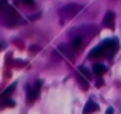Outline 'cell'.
Returning <instances> with one entry per match:
<instances>
[{"label": "cell", "mask_w": 121, "mask_h": 114, "mask_svg": "<svg viewBox=\"0 0 121 114\" xmlns=\"http://www.w3.org/2000/svg\"><path fill=\"white\" fill-rule=\"evenodd\" d=\"M81 42H83L81 37H75V39L71 42V49H74V51L80 49V48H81Z\"/></svg>", "instance_id": "9c48e42d"}, {"label": "cell", "mask_w": 121, "mask_h": 114, "mask_svg": "<svg viewBox=\"0 0 121 114\" xmlns=\"http://www.w3.org/2000/svg\"><path fill=\"white\" fill-rule=\"evenodd\" d=\"M3 12H5V20H6V25L8 26H14L15 23H17V11H15L12 6H5L3 8Z\"/></svg>", "instance_id": "7a4b0ae2"}, {"label": "cell", "mask_w": 121, "mask_h": 114, "mask_svg": "<svg viewBox=\"0 0 121 114\" xmlns=\"http://www.w3.org/2000/svg\"><path fill=\"white\" fill-rule=\"evenodd\" d=\"M3 103H5V106H8V108H14L15 106V102L12 99H3Z\"/></svg>", "instance_id": "7c38bea8"}, {"label": "cell", "mask_w": 121, "mask_h": 114, "mask_svg": "<svg viewBox=\"0 0 121 114\" xmlns=\"http://www.w3.org/2000/svg\"><path fill=\"white\" fill-rule=\"evenodd\" d=\"M103 56H106V46H104V43H101L100 46L94 48L91 52H89V57H91V59H95V57H103Z\"/></svg>", "instance_id": "5b68a950"}, {"label": "cell", "mask_w": 121, "mask_h": 114, "mask_svg": "<svg viewBox=\"0 0 121 114\" xmlns=\"http://www.w3.org/2000/svg\"><path fill=\"white\" fill-rule=\"evenodd\" d=\"M103 26L109 28V29H113L115 28V12L113 11H107L106 15L103 19Z\"/></svg>", "instance_id": "277c9868"}, {"label": "cell", "mask_w": 121, "mask_h": 114, "mask_svg": "<svg viewBox=\"0 0 121 114\" xmlns=\"http://www.w3.org/2000/svg\"><path fill=\"white\" fill-rule=\"evenodd\" d=\"M106 114H113V108H112V106H110V108H107V109H106Z\"/></svg>", "instance_id": "5bb4252c"}, {"label": "cell", "mask_w": 121, "mask_h": 114, "mask_svg": "<svg viewBox=\"0 0 121 114\" xmlns=\"http://www.w3.org/2000/svg\"><path fill=\"white\" fill-rule=\"evenodd\" d=\"M22 3L26 6H34V0H22Z\"/></svg>", "instance_id": "4fadbf2b"}, {"label": "cell", "mask_w": 121, "mask_h": 114, "mask_svg": "<svg viewBox=\"0 0 121 114\" xmlns=\"http://www.w3.org/2000/svg\"><path fill=\"white\" fill-rule=\"evenodd\" d=\"M78 71H80L86 79H91V72H89V69L86 68V66H80V68H78Z\"/></svg>", "instance_id": "8fae6325"}, {"label": "cell", "mask_w": 121, "mask_h": 114, "mask_svg": "<svg viewBox=\"0 0 121 114\" xmlns=\"http://www.w3.org/2000/svg\"><path fill=\"white\" fill-rule=\"evenodd\" d=\"M92 71H94V74H95V76H103L104 72L107 71V68L103 65V63H95L94 68H92Z\"/></svg>", "instance_id": "52a82bcc"}, {"label": "cell", "mask_w": 121, "mask_h": 114, "mask_svg": "<svg viewBox=\"0 0 121 114\" xmlns=\"http://www.w3.org/2000/svg\"><path fill=\"white\" fill-rule=\"evenodd\" d=\"M40 88H41V82L40 80H37L32 86L28 88V102L32 103V102H35V100L39 99V96H40Z\"/></svg>", "instance_id": "3957f363"}, {"label": "cell", "mask_w": 121, "mask_h": 114, "mask_svg": "<svg viewBox=\"0 0 121 114\" xmlns=\"http://www.w3.org/2000/svg\"><path fill=\"white\" fill-rule=\"evenodd\" d=\"M77 79H78V83H80V86L83 88V90H87V88H89V83H87V80H89V79H86L84 76L81 74V72L77 76Z\"/></svg>", "instance_id": "ba28073f"}, {"label": "cell", "mask_w": 121, "mask_h": 114, "mask_svg": "<svg viewBox=\"0 0 121 114\" xmlns=\"http://www.w3.org/2000/svg\"><path fill=\"white\" fill-rule=\"evenodd\" d=\"M81 11V5H77V3H69V5H65L61 9H60V15L63 19H72Z\"/></svg>", "instance_id": "6da1fadb"}, {"label": "cell", "mask_w": 121, "mask_h": 114, "mask_svg": "<svg viewBox=\"0 0 121 114\" xmlns=\"http://www.w3.org/2000/svg\"><path fill=\"white\" fill-rule=\"evenodd\" d=\"M101 85H103V80H101V79H98V80H97V86H101Z\"/></svg>", "instance_id": "9a60e30c"}, {"label": "cell", "mask_w": 121, "mask_h": 114, "mask_svg": "<svg viewBox=\"0 0 121 114\" xmlns=\"http://www.w3.org/2000/svg\"><path fill=\"white\" fill-rule=\"evenodd\" d=\"M15 85H17V83H12V85H9V86H8V88H6V90H5V91H3V93H2V99H5V97H6V96H8V94H11V91H14V88H15Z\"/></svg>", "instance_id": "30bf717a"}, {"label": "cell", "mask_w": 121, "mask_h": 114, "mask_svg": "<svg viewBox=\"0 0 121 114\" xmlns=\"http://www.w3.org/2000/svg\"><path fill=\"white\" fill-rule=\"evenodd\" d=\"M98 109H100V106H98L94 100H89V102L86 103V106L83 108V114H92V113L98 111Z\"/></svg>", "instance_id": "8992f818"}]
</instances>
